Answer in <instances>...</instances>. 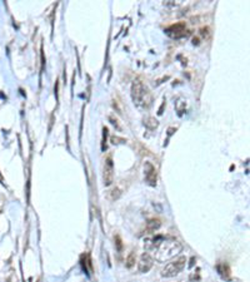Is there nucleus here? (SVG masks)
Wrapping results in <instances>:
<instances>
[{
  "mask_svg": "<svg viewBox=\"0 0 250 282\" xmlns=\"http://www.w3.org/2000/svg\"><path fill=\"white\" fill-rule=\"evenodd\" d=\"M144 246L146 250L155 251V260H158L159 262H165L175 257L183 250L180 242L174 238L164 237L161 234H158L153 238H146Z\"/></svg>",
  "mask_w": 250,
  "mask_h": 282,
  "instance_id": "1",
  "label": "nucleus"
},
{
  "mask_svg": "<svg viewBox=\"0 0 250 282\" xmlns=\"http://www.w3.org/2000/svg\"><path fill=\"white\" fill-rule=\"evenodd\" d=\"M131 98L135 106L148 109L153 104V94L141 79H135L131 84Z\"/></svg>",
  "mask_w": 250,
  "mask_h": 282,
  "instance_id": "2",
  "label": "nucleus"
},
{
  "mask_svg": "<svg viewBox=\"0 0 250 282\" xmlns=\"http://www.w3.org/2000/svg\"><path fill=\"white\" fill-rule=\"evenodd\" d=\"M185 265H186V257L181 256V257L176 258L175 261L168 263V265L164 267V270L161 271V276H163V277H166V278L174 277V276L179 275V273L184 270Z\"/></svg>",
  "mask_w": 250,
  "mask_h": 282,
  "instance_id": "3",
  "label": "nucleus"
},
{
  "mask_svg": "<svg viewBox=\"0 0 250 282\" xmlns=\"http://www.w3.org/2000/svg\"><path fill=\"white\" fill-rule=\"evenodd\" d=\"M103 181L104 186L109 187L114 182V163L111 157H108L104 162V168H103Z\"/></svg>",
  "mask_w": 250,
  "mask_h": 282,
  "instance_id": "4",
  "label": "nucleus"
},
{
  "mask_svg": "<svg viewBox=\"0 0 250 282\" xmlns=\"http://www.w3.org/2000/svg\"><path fill=\"white\" fill-rule=\"evenodd\" d=\"M144 174H145V181L148 182L149 186H152V187L157 186V181H158L157 168L150 162H145V164H144Z\"/></svg>",
  "mask_w": 250,
  "mask_h": 282,
  "instance_id": "5",
  "label": "nucleus"
},
{
  "mask_svg": "<svg viewBox=\"0 0 250 282\" xmlns=\"http://www.w3.org/2000/svg\"><path fill=\"white\" fill-rule=\"evenodd\" d=\"M166 34L171 38H183L186 35V25L184 21H180V23H176V24H173L170 25L169 28L165 29Z\"/></svg>",
  "mask_w": 250,
  "mask_h": 282,
  "instance_id": "6",
  "label": "nucleus"
},
{
  "mask_svg": "<svg viewBox=\"0 0 250 282\" xmlns=\"http://www.w3.org/2000/svg\"><path fill=\"white\" fill-rule=\"evenodd\" d=\"M153 263H154V260H153L152 256H150L148 252L143 253V255L140 256V260H139V263H138V270H139V272H141V273L149 272L150 268L153 267Z\"/></svg>",
  "mask_w": 250,
  "mask_h": 282,
  "instance_id": "7",
  "label": "nucleus"
},
{
  "mask_svg": "<svg viewBox=\"0 0 250 282\" xmlns=\"http://www.w3.org/2000/svg\"><path fill=\"white\" fill-rule=\"evenodd\" d=\"M161 226V221L158 219V218H153V219H149L146 222V226H145V232L146 233H153L155 232L157 229H159Z\"/></svg>",
  "mask_w": 250,
  "mask_h": 282,
  "instance_id": "8",
  "label": "nucleus"
},
{
  "mask_svg": "<svg viewBox=\"0 0 250 282\" xmlns=\"http://www.w3.org/2000/svg\"><path fill=\"white\" fill-rule=\"evenodd\" d=\"M143 124H144L148 129H150V130H154V129H157V128L159 127V122H158V119L154 118V117H145V118L143 119Z\"/></svg>",
  "mask_w": 250,
  "mask_h": 282,
  "instance_id": "9",
  "label": "nucleus"
},
{
  "mask_svg": "<svg viewBox=\"0 0 250 282\" xmlns=\"http://www.w3.org/2000/svg\"><path fill=\"white\" fill-rule=\"evenodd\" d=\"M216 270H218V272H219L224 278H229V277H230V268H229L228 265H225V263L218 265V266H216Z\"/></svg>",
  "mask_w": 250,
  "mask_h": 282,
  "instance_id": "10",
  "label": "nucleus"
},
{
  "mask_svg": "<svg viewBox=\"0 0 250 282\" xmlns=\"http://www.w3.org/2000/svg\"><path fill=\"white\" fill-rule=\"evenodd\" d=\"M121 190L120 188H118V187H115V188H113V190L109 192V198H110V201H116V200H119L120 198V196H121Z\"/></svg>",
  "mask_w": 250,
  "mask_h": 282,
  "instance_id": "11",
  "label": "nucleus"
},
{
  "mask_svg": "<svg viewBox=\"0 0 250 282\" xmlns=\"http://www.w3.org/2000/svg\"><path fill=\"white\" fill-rule=\"evenodd\" d=\"M134 265H135V253L130 252L128 258H126V261H125V266H126V268H131Z\"/></svg>",
  "mask_w": 250,
  "mask_h": 282,
  "instance_id": "12",
  "label": "nucleus"
},
{
  "mask_svg": "<svg viewBox=\"0 0 250 282\" xmlns=\"http://www.w3.org/2000/svg\"><path fill=\"white\" fill-rule=\"evenodd\" d=\"M107 137H108V128H103V144H102V149L105 151L107 149Z\"/></svg>",
  "mask_w": 250,
  "mask_h": 282,
  "instance_id": "13",
  "label": "nucleus"
},
{
  "mask_svg": "<svg viewBox=\"0 0 250 282\" xmlns=\"http://www.w3.org/2000/svg\"><path fill=\"white\" fill-rule=\"evenodd\" d=\"M115 245H116V248L119 252L123 251V242H121V238L119 236H115Z\"/></svg>",
  "mask_w": 250,
  "mask_h": 282,
  "instance_id": "14",
  "label": "nucleus"
},
{
  "mask_svg": "<svg viewBox=\"0 0 250 282\" xmlns=\"http://www.w3.org/2000/svg\"><path fill=\"white\" fill-rule=\"evenodd\" d=\"M200 34H202L203 36H208L209 35V28L207 26V28H203L202 30H200Z\"/></svg>",
  "mask_w": 250,
  "mask_h": 282,
  "instance_id": "15",
  "label": "nucleus"
},
{
  "mask_svg": "<svg viewBox=\"0 0 250 282\" xmlns=\"http://www.w3.org/2000/svg\"><path fill=\"white\" fill-rule=\"evenodd\" d=\"M193 43H194V44H199V39H198V38H194Z\"/></svg>",
  "mask_w": 250,
  "mask_h": 282,
  "instance_id": "16",
  "label": "nucleus"
},
{
  "mask_svg": "<svg viewBox=\"0 0 250 282\" xmlns=\"http://www.w3.org/2000/svg\"><path fill=\"white\" fill-rule=\"evenodd\" d=\"M194 261H195V258H191V262H190V267L194 265Z\"/></svg>",
  "mask_w": 250,
  "mask_h": 282,
  "instance_id": "17",
  "label": "nucleus"
}]
</instances>
